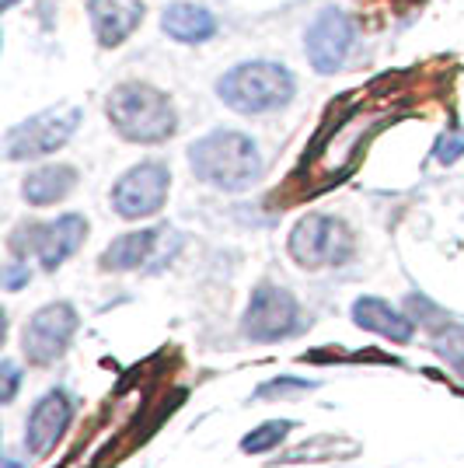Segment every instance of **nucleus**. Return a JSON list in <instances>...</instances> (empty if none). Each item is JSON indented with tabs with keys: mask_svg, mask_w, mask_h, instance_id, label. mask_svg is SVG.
<instances>
[{
	"mask_svg": "<svg viewBox=\"0 0 464 468\" xmlns=\"http://www.w3.org/2000/svg\"><path fill=\"white\" fill-rule=\"evenodd\" d=\"M461 154H464V130L461 126H447L444 133H440V140H437V147H433V157L440 165H454Z\"/></svg>",
	"mask_w": 464,
	"mask_h": 468,
	"instance_id": "obj_19",
	"label": "nucleus"
},
{
	"mask_svg": "<svg viewBox=\"0 0 464 468\" xmlns=\"http://www.w3.org/2000/svg\"><path fill=\"white\" fill-rule=\"evenodd\" d=\"M293 430V420H269L262 423L258 430H252L245 441H241V451L245 454H262V451H272L287 433Z\"/></svg>",
	"mask_w": 464,
	"mask_h": 468,
	"instance_id": "obj_17",
	"label": "nucleus"
},
{
	"mask_svg": "<svg viewBox=\"0 0 464 468\" xmlns=\"http://www.w3.org/2000/svg\"><path fill=\"white\" fill-rule=\"evenodd\" d=\"M15 4H18V0H0V7H4V11H7V7H15Z\"/></svg>",
	"mask_w": 464,
	"mask_h": 468,
	"instance_id": "obj_22",
	"label": "nucleus"
},
{
	"mask_svg": "<svg viewBox=\"0 0 464 468\" xmlns=\"http://www.w3.org/2000/svg\"><path fill=\"white\" fill-rule=\"evenodd\" d=\"M301 329V308L297 297L276 283L255 287L248 312H245V335L255 343H276Z\"/></svg>",
	"mask_w": 464,
	"mask_h": 468,
	"instance_id": "obj_9",
	"label": "nucleus"
},
{
	"mask_svg": "<svg viewBox=\"0 0 464 468\" xmlns=\"http://www.w3.org/2000/svg\"><path fill=\"white\" fill-rule=\"evenodd\" d=\"M182 249V234L172 228H143V231L119 234L116 241L101 252V270L133 273V270H164Z\"/></svg>",
	"mask_w": 464,
	"mask_h": 468,
	"instance_id": "obj_7",
	"label": "nucleus"
},
{
	"mask_svg": "<svg viewBox=\"0 0 464 468\" xmlns=\"http://www.w3.org/2000/svg\"><path fill=\"white\" fill-rule=\"evenodd\" d=\"M78 186V168L70 165H46V168H36L28 172L25 182H21V196L32 203V207H53L59 199L74 193Z\"/></svg>",
	"mask_w": 464,
	"mask_h": 468,
	"instance_id": "obj_16",
	"label": "nucleus"
},
{
	"mask_svg": "<svg viewBox=\"0 0 464 468\" xmlns=\"http://www.w3.org/2000/svg\"><path fill=\"white\" fill-rule=\"evenodd\" d=\"M88 238V217L80 214H63L49 224H28L18 228V234L11 238V249L18 255H36L46 273H57L59 266L78 252Z\"/></svg>",
	"mask_w": 464,
	"mask_h": 468,
	"instance_id": "obj_6",
	"label": "nucleus"
},
{
	"mask_svg": "<svg viewBox=\"0 0 464 468\" xmlns=\"http://www.w3.org/2000/svg\"><path fill=\"white\" fill-rule=\"evenodd\" d=\"M189 168L199 182H206L220 193H241L262 178V154L248 133L213 130L189 147Z\"/></svg>",
	"mask_w": 464,
	"mask_h": 468,
	"instance_id": "obj_1",
	"label": "nucleus"
},
{
	"mask_svg": "<svg viewBox=\"0 0 464 468\" xmlns=\"http://www.w3.org/2000/svg\"><path fill=\"white\" fill-rule=\"evenodd\" d=\"M78 332V312L70 304H46L28 318V325L21 332V350L32 364H57L67 353L70 339Z\"/></svg>",
	"mask_w": 464,
	"mask_h": 468,
	"instance_id": "obj_11",
	"label": "nucleus"
},
{
	"mask_svg": "<svg viewBox=\"0 0 464 468\" xmlns=\"http://www.w3.org/2000/svg\"><path fill=\"white\" fill-rule=\"evenodd\" d=\"M433 350L464 378V325H447L444 332H437L433 335Z\"/></svg>",
	"mask_w": 464,
	"mask_h": 468,
	"instance_id": "obj_18",
	"label": "nucleus"
},
{
	"mask_svg": "<svg viewBox=\"0 0 464 468\" xmlns=\"http://www.w3.org/2000/svg\"><path fill=\"white\" fill-rule=\"evenodd\" d=\"M290 255L304 270L343 266L353 259V234L335 217L308 214L304 220H297V228L290 231Z\"/></svg>",
	"mask_w": 464,
	"mask_h": 468,
	"instance_id": "obj_4",
	"label": "nucleus"
},
{
	"mask_svg": "<svg viewBox=\"0 0 464 468\" xmlns=\"http://www.w3.org/2000/svg\"><path fill=\"white\" fill-rule=\"evenodd\" d=\"M80 109L78 105H59V109H46L39 116L25 119L15 130H7L4 151L11 161H28V157H46L59 151L67 140L78 133Z\"/></svg>",
	"mask_w": 464,
	"mask_h": 468,
	"instance_id": "obj_5",
	"label": "nucleus"
},
{
	"mask_svg": "<svg viewBox=\"0 0 464 468\" xmlns=\"http://www.w3.org/2000/svg\"><path fill=\"white\" fill-rule=\"evenodd\" d=\"M0 371H4V402H11V399H15V391H18L21 374L11 360H4V367H0Z\"/></svg>",
	"mask_w": 464,
	"mask_h": 468,
	"instance_id": "obj_21",
	"label": "nucleus"
},
{
	"mask_svg": "<svg viewBox=\"0 0 464 468\" xmlns=\"http://www.w3.org/2000/svg\"><path fill=\"white\" fill-rule=\"evenodd\" d=\"M356 42V21L349 18L343 7H325L304 32V49L308 63L318 74H335L346 63L349 49Z\"/></svg>",
	"mask_w": 464,
	"mask_h": 468,
	"instance_id": "obj_10",
	"label": "nucleus"
},
{
	"mask_svg": "<svg viewBox=\"0 0 464 468\" xmlns=\"http://www.w3.org/2000/svg\"><path fill=\"white\" fill-rule=\"evenodd\" d=\"M172 189V172L164 161H140L112 186V210L122 220H147L161 214Z\"/></svg>",
	"mask_w": 464,
	"mask_h": 468,
	"instance_id": "obj_8",
	"label": "nucleus"
},
{
	"mask_svg": "<svg viewBox=\"0 0 464 468\" xmlns=\"http://www.w3.org/2000/svg\"><path fill=\"white\" fill-rule=\"evenodd\" d=\"M70 416H74V402L63 388L46 391L39 402L28 412V423H25V448L32 454H46V451L57 448V441L63 437V430L70 427Z\"/></svg>",
	"mask_w": 464,
	"mask_h": 468,
	"instance_id": "obj_12",
	"label": "nucleus"
},
{
	"mask_svg": "<svg viewBox=\"0 0 464 468\" xmlns=\"http://www.w3.org/2000/svg\"><path fill=\"white\" fill-rule=\"evenodd\" d=\"M88 18L95 28V39L105 49H116L140 28L143 0H88Z\"/></svg>",
	"mask_w": 464,
	"mask_h": 468,
	"instance_id": "obj_13",
	"label": "nucleus"
},
{
	"mask_svg": "<svg viewBox=\"0 0 464 468\" xmlns=\"http://www.w3.org/2000/svg\"><path fill=\"white\" fill-rule=\"evenodd\" d=\"M28 280H32V270H28L25 262H11V266L4 270V287H7V291H18L21 283H28Z\"/></svg>",
	"mask_w": 464,
	"mask_h": 468,
	"instance_id": "obj_20",
	"label": "nucleus"
},
{
	"mask_svg": "<svg viewBox=\"0 0 464 468\" xmlns=\"http://www.w3.org/2000/svg\"><path fill=\"white\" fill-rule=\"evenodd\" d=\"M297 95V78L290 67L276 59H248L231 67L224 78L216 80V98L241 116H266L287 109Z\"/></svg>",
	"mask_w": 464,
	"mask_h": 468,
	"instance_id": "obj_3",
	"label": "nucleus"
},
{
	"mask_svg": "<svg viewBox=\"0 0 464 468\" xmlns=\"http://www.w3.org/2000/svg\"><path fill=\"white\" fill-rule=\"evenodd\" d=\"M161 28H164V36H172L174 42L199 46V42H210L220 25L213 18V11H206L203 4L174 0V4L164 7V15H161Z\"/></svg>",
	"mask_w": 464,
	"mask_h": 468,
	"instance_id": "obj_14",
	"label": "nucleus"
},
{
	"mask_svg": "<svg viewBox=\"0 0 464 468\" xmlns=\"http://www.w3.org/2000/svg\"><path fill=\"white\" fill-rule=\"evenodd\" d=\"M105 116L119 137L130 144H164L178 130L172 98L143 80L116 84L105 98Z\"/></svg>",
	"mask_w": 464,
	"mask_h": 468,
	"instance_id": "obj_2",
	"label": "nucleus"
},
{
	"mask_svg": "<svg viewBox=\"0 0 464 468\" xmlns=\"http://www.w3.org/2000/svg\"><path fill=\"white\" fill-rule=\"evenodd\" d=\"M353 322H356L360 329L385 335L391 343H408V339L416 335L412 318L402 314L398 308H391L381 297H356V301H353Z\"/></svg>",
	"mask_w": 464,
	"mask_h": 468,
	"instance_id": "obj_15",
	"label": "nucleus"
}]
</instances>
